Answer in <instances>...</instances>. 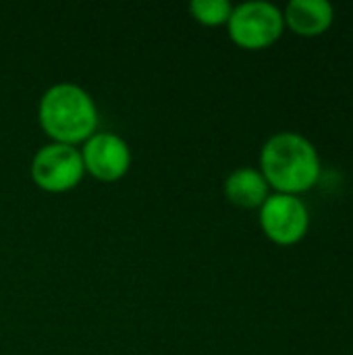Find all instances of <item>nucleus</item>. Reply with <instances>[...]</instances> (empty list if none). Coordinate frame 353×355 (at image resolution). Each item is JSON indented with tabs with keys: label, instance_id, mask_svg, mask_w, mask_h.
I'll list each match as a JSON object with an SVG mask.
<instances>
[{
	"label": "nucleus",
	"instance_id": "1",
	"mask_svg": "<svg viewBox=\"0 0 353 355\" xmlns=\"http://www.w3.org/2000/svg\"><path fill=\"white\" fill-rule=\"evenodd\" d=\"M260 173L277 193L298 196L312 189L320 177V156L302 133L281 131L260 150Z\"/></svg>",
	"mask_w": 353,
	"mask_h": 355
},
{
	"label": "nucleus",
	"instance_id": "2",
	"mask_svg": "<svg viewBox=\"0 0 353 355\" xmlns=\"http://www.w3.org/2000/svg\"><path fill=\"white\" fill-rule=\"evenodd\" d=\"M37 119L52 141L77 146L96 133L98 108L81 85L62 81L44 92L37 106Z\"/></svg>",
	"mask_w": 353,
	"mask_h": 355
},
{
	"label": "nucleus",
	"instance_id": "3",
	"mask_svg": "<svg viewBox=\"0 0 353 355\" xmlns=\"http://www.w3.org/2000/svg\"><path fill=\"white\" fill-rule=\"evenodd\" d=\"M229 37L246 50H262L275 44L283 29V10L266 0H250L233 6L227 21Z\"/></svg>",
	"mask_w": 353,
	"mask_h": 355
},
{
	"label": "nucleus",
	"instance_id": "4",
	"mask_svg": "<svg viewBox=\"0 0 353 355\" xmlns=\"http://www.w3.org/2000/svg\"><path fill=\"white\" fill-rule=\"evenodd\" d=\"M29 173L40 189L50 193H64L77 187L85 175L81 150L77 146L50 141L35 152Z\"/></svg>",
	"mask_w": 353,
	"mask_h": 355
},
{
	"label": "nucleus",
	"instance_id": "5",
	"mask_svg": "<svg viewBox=\"0 0 353 355\" xmlns=\"http://www.w3.org/2000/svg\"><path fill=\"white\" fill-rule=\"evenodd\" d=\"M260 227L270 241L279 245H293L308 233V206L298 196L273 193L260 206Z\"/></svg>",
	"mask_w": 353,
	"mask_h": 355
},
{
	"label": "nucleus",
	"instance_id": "6",
	"mask_svg": "<svg viewBox=\"0 0 353 355\" xmlns=\"http://www.w3.org/2000/svg\"><path fill=\"white\" fill-rule=\"evenodd\" d=\"M83 166L100 181H119L131 166V150L123 137L110 131H96L81 148Z\"/></svg>",
	"mask_w": 353,
	"mask_h": 355
},
{
	"label": "nucleus",
	"instance_id": "7",
	"mask_svg": "<svg viewBox=\"0 0 353 355\" xmlns=\"http://www.w3.org/2000/svg\"><path fill=\"white\" fill-rule=\"evenodd\" d=\"M285 25L298 35L314 37L325 33L335 21V8L329 0H291L283 12Z\"/></svg>",
	"mask_w": 353,
	"mask_h": 355
},
{
	"label": "nucleus",
	"instance_id": "8",
	"mask_svg": "<svg viewBox=\"0 0 353 355\" xmlns=\"http://www.w3.org/2000/svg\"><path fill=\"white\" fill-rule=\"evenodd\" d=\"M225 196L231 204L252 210L260 208L268 198V183L260 171L243 166L233 171L225 181Z\"/></svg>",
	"mask_w": 353,
	"mask_h": 355
},
{
	"label": "nucleus",
	"instance_id": "9",
	"mask_svg": "<svg viewBox=\"0 0 353 355\" xmlns=\"http://www.w3.org/2000/svg\"><path fill=\"white\" fill-rule=\"evenodd\" d=\"M189 12L198 23L216 27L229 21L233 12V4L229 0H191Z\"/></svg>",
	"mask_w": 353,
	"mask_h": 355
}]
</instances>
